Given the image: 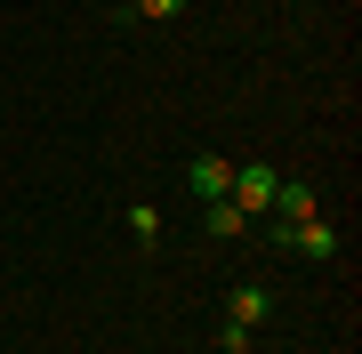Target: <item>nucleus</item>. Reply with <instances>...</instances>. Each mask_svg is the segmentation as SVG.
Masks as SVG:
<instances>
[{"label":"nucleus","instance_id":"1","mask_svg":"<svg viewBox=\"0 0 362 354\" xmlns=\"http://www.w3.org/2000/svg\"><path fill=\"white\" fill-rule=\"evenodd\" d=\"M274 185H282V170H274V161H233V210H250V218H266L274 210Z\"/></svg>","mask_w":362,"mask_h":354},{"label":"nucleus","instance_id":"2","mask_svg":"<svg viewBox=\"0 0 362 354\" xmlns=\"http://www.w3.org/2000/svg\"><path fill=\"white\" fill-rule=\"evenodd\" d=\"M185 185H194L202 201H226L233 194V161L226 153H194V161H185Z\"/></svg>","mask_w":362,"mask_h":354},{"label":"nucleus","instance_id":"3","mask_svg":"<svg viewBox=\"0 0 362 354\" xmlns=\"http://www.w3.org/2000/svg\"><path fill=\"white\" fill-rule=\"evenodd\" d=\"M274 225H282V234H290V225H306V218H322V210H314V185H274V210H266Z\"/></svg>","mask_w":362,"mask_h":354},{"label":"nucleus","instance_id":"4","mask_svg":"<svg viewBox=\"0 0 362 354\" xmlns=\"http://www.w3.org/2000/svg\"><path fill=\"white\" fill-rule=\"evenodd\" d=\"M266 306H274V298H266V282H233V290H226V322H242V330H258V322H266Z\"/></svg>","mask_w":362,"mask_h":354},{"label":"nucleus","instance_id":"5","mask_svg":"<svg viewBox=\"0 0 362 354\" xmlns=\"http://www.w3.org/2000/svg\"><path fill=\"white\" fill-rule=\"evenodd\" d=\"M290 249H298V258H330V249H338V234H330L322 218H306V225H290Z\"/></svg>","mask_w":362,"mask_h":354},{"label":"nucleus","instance_id":"6","mask_svg":"<svg viewBox=\"0 0 362 354\" xmlns=\"http://www.w3.org/2000/svg\"><path fill=\"white\" fill-rule=\"evenodd\" d=\"M202 210H209V234H218V242H242L250 225H258L250 210H233V201H202Z\"/></svg>","mask_w":362,"mask_h":354},{"label":"nucleus","instance_id":"7","mask_svg":"<svg viewBox=\"0 0 362 354\" xmlns=\"http://www.w3.org/2000/svg\"><path fill=\"white\" fill-rule=\"evenodd\" d=\"M129 234L137 242H161V210H153V201H129Z\"/></svg>","mask_w":362,"mask_h":354},{"label":"nucleus","instance_id":"8","mask_svg":"<svg viewBox=\"0 0 362 354\" xmlns=\"http://www.w3.org/2000/svg\"><path fill=\"white\" fill-rule=\"evenodd\" d=\"M129 16H145V25H169V16H185V0H129Z\"/></svg>","mask_w":362,"mask_h":354},{"label":"nucleus","instance_id":"9","mask_svg":"<svg viewBox=\"0 0 362 354\" xmlns=\"http://www.w3.org/2000/svg\"><path fill=\"white\" fill-rule=\"evenodd\" d=\"M218 354H250V330L242 322H218Z\"/></svg>","mask_w":362,"mask_h":354}]
</instances>
